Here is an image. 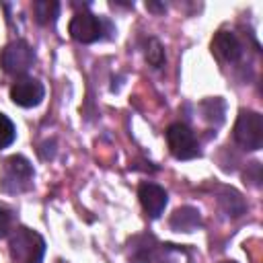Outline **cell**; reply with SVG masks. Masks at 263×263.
<instances>
[{"label": "cell", "mask_w": 263, "mask_h": 263, "mask_svg": "<svg viewBox=\"0 0 263 263\" xmlns=\"http://www.w3.org/2000/svg\"><path fill=\"white\" fill-rule=\"evenodd\" d=\"M8 247H10V257L14 263H41L43 253H45L43 238L29 228H18L10 236Z\"/></svg>", "instance_id": "cell-1"}, {"label": "cell", "mask_w": 263, "mask_h": 263, "mask_svg": "<svg viewBox=\"0 0 263 263\" xmlns=\"http://www.w3.org/2000/svg\"><path fill=\"white\" fill-rule=\"evenodd\" d=\"M234 140L245 150H259L263 146V117L255 111H240L234 123Z\"/></svg>", "instance_id": "cell-2"}, {"label": "cell", "mask_w": 263, "mask_h": 263, "mask_svg": "<svg viewBox=\"0 0 263 263\" xmlns=\"http://www.w3.org/2000/svg\"><path fill=\"white\" fill-rule=\"evenodd\" d=\"M33 179V168L31 162L25 156H10L4 162V171H2V179H0V187L6 193H16V191H25L31 185Z\"/></svg>", "instance_id": "cell-3"}, {"label": "cell", "mask_w": 263, "mask_h": 263, "mask_svg": "<svg viewBox=\"0 0 263 263\" xmlns=\"http://www.w3.org/2000/svg\"><path fill=\"white\" fill-rule=\"evenodd\" d=\"M33 62H35V51L23 39L8 43L0 53V66L4 68L6 74H23L33 66Z\"/></svg>", "instance_id": "cell-4"}, {"label": "cell", "mask_w": 263, "mask_h": 263, "mask_svg": "<svg viewBox=\"0 0 263 263\" xmlns=\"http://www.w3.org/2000/svg\"><path fill=\"white\" fill-rule=\"evenodd\" d=\"M166 144L175 158L179 160H191L199 156V146L193 136V132L183 123H173L166 129Z\"/></svg>", "instance_id": "cell-5"}, {"label": "cell", "mask_w": 263, "mask_h": 263, "mask_svg": "<svg viewBox=\"0 0 263 263\" xmlns=\"http://www.w3.org/2000/svg\"><path fill=\"white\" fill-rule=\"evenodd\" d=\"M45 97V88L39 80L35 78H18L12 86H10V99L14 105L18 107H37Z\"/></svg>", "instance_id": "cell-6"}, {"label": "cell", "mask_w": 263, "mask_h": 263, "mask_svg": "<svg viewBox=\"0 0 263 263\" xmlns=\"http://www.w3.org/2000/svg\"><path fill=\"white\" fill-rule=\"evenodd\" d=\"M68 31H70V35L76 41H80V43H92V41L101 39L103 25H101V21L95 14H90V12H78V14L72 16Z\"/></svg>", "instance_id": "cell-7"}, {"label": "cell", "mask_w": 263, "mask_h": 263, "mask_svg": "<svg viewBox=\"0 0 263 263\" xmlns=\"http://www.w3.org/2000/svg\"><path fill=\"white\" fill-rule=\"evenodd\" d=\"M138 197H140V203L144 208V212L150 216V218H158L162 214V210L166 208V201H168V195L166 191L156 185V183H142L138 187Z\"/></svg>", "instance_id": "cell-8"}, {"label": "cell", "mask_w": 263, "mask_h": 263, "mask_svg": "<svg viewBox=\"0 0 263 263\" xmlns=\"http://www.w3.org/2000/svg\"><path fill=\"white\" fill-rule=\"evenodd\" d=\"M212 51L224 62H236L242 53V47H240V41L234 33L218 31L216 37L212 39Z\"/></svg>", "instance_id": "cell-9"}, {"label": "cell", "mask_w": 263, "mask_h": 263, "mask_svg": "<svg viewBox=\"0 0 263 263\" xmlns=\"http://www.w3.org/2000/svg\"><path fill=\"white\" fill-rule=\"evenodd\" d=\"M156 251V240L150 234L134 236L127 247V257L132 263H150Z\"/></svg>", "instance_id": "cell-10"}, {"label": "cell", "mask_w": 263, "mask_h": 263, "mask_svg": "<svg viewBox=\"0 0 263 263\" xmlns=\"http://www.w3.org/2000/svg\"><path fill=\"white\" fill-rule=\"evenodd\" d=\"M199 222H201L199 212L191 205H183L175 210V214L171 216V228L177 232H193L199 226Z\"/></svg>", "instance_id": "cell-11"}, {"label": "cell", "mask_w": 263, "mask_h": 263, "mask_svg": "<svg viewBox=\"0 0 263 263\" xmlns=\"http://www.w3.org/2000/svg\"><path fill=\"white\" fill-rule=\"evenodd\" d=\"M33 12H35V18L37 23L41 25H47V23H53L58 18V12H60V4L53 2V0H39L33 4Z\"/></svg>", "instance_id": "cell-12"}, {"label": "cell", "mask_w": 263, "mask_h": 263, "mask_svg": "<svg viewBox=\"0 0 263 263\" xmlns=\"http://www.w3.org/2000/svg\"><path fill=\"white\" fill-rule=\"evenodd\" d=\"M201 111H203V117L212 123H222L224 121V101L222 99H208L201 103Z\"/></svg>", "instance_id": "cell-13"}, {"label": "cell", "mask_w": 263, "mask_h": 263, "mask_svg": "<svg viewBox=\"0 0 263 263\" xmlns=\"http://www.w3.org/2000/svg\"><path fill=\"white\" fill-rule=\"evenodd\" d=\"M14 136H16V129H14V123L4 115L0 113V148H6L14 142Z\"/></svg>", "instance_id": "cell-14"}, {"label": "cell", "mask_w": 263, "mask_h": 263, "mask_svg": "<svg viewBox=\"0 0 263 263\" xmlns=\"http://www.w3.org/2000/svg\"><path fill=\"white\" fill-rule=\"evenodd\" d=\"M146 60H148V64L154 66V68H160V66H162V62H164V49H162V45H160L158 39H150V41H148Z\"/></svg>", "instance_id": "cell-15"}, {"label": "cell", "mask_w": 263, "mask_h": 263, "mask_svg": "<svg viewBox=\"0 0 263 263\" xmlns=\"http://www.w3.org/2000/svg\"><path fill=\"white\" fill-rule=\"evenodd\" d=\"M10 210L6 205H0V236H6L8 234V228H10Z\"/></svg>", "instance_id": "cell-16"}, {"label": "cell", "mask_w": 263, "mask_h": 263, "mask_svg": "<svg viewBox=\"0 0 263 263\" xmlns=\"http://www.w3.org/2000/svg\"><path fill=\"white\" fill-rule=\"evenodd\" d=\"M146 8H150V10H164L162 4H154V2H146Z\"/></svg>", "instance_id": "cell-17"}, {"label": "cell", "mask_w": 263, "mask_h": 263, "mask_svg": "<svg viewBox=\"0 0 263 263\" xmlns=\"http://www.w3.org/2000/svg\"><path fill=\"white\" fill-rule=\"evenodd\" d=\"M228 263H230V261H228Z\"/></svg>", "instance_id": "cell-18"}]
</instances>
